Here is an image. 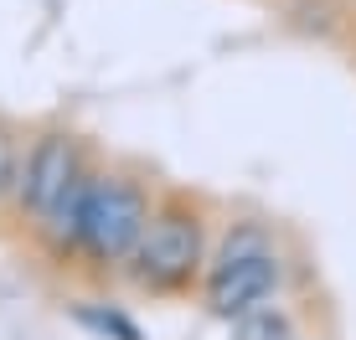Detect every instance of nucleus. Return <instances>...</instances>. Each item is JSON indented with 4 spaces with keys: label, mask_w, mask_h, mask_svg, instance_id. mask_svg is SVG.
<instances>
[{
    "label": "nucleus",
    "mask_w": 356,
    "mask_h": 340,
    "mask_svg": "<svg viewBox=\"0 0 356 340\" xmlns=\"http://www.w3.org/2000/svg\"><path fill=\"white\" fill-rule=\"evenodd\" d=\"M93 180H98V160L83 165L72 176V186L52 201V212L31 227V237L42 242V253L52 263H83V232H88V201H93Z\"/></svg>",
    "instance_id": "39448f33"
},
{
    "label": "nucleus",
    "mask_w": 356,
    "mask_h": 340,
    "mask_svg": "<svg viewBox=\"0 0 356 340\" xmlns=\"http://www.w3.org/2000/svg\"><path fill=\"white\" fill-rule=\"evenodd\" d=\"M207 212L202 201L186 196V191H165L155 196V212H150V227H145L140 248L129 253L124 263V278L140 294H191L207 273Z\"/></svg>",
    "instance_id": "f257e3e1"
},
{
    "label": "nucleus",
    "mask_w": 356,
    "mask_h": 340,
    "mask_svg": "<svg viewBox=\"0 0 356 340\" xmlns=\"http://www.w3.org/2000/svg\"><path fill=\"white\" fill-rule=\"evenodd\" d=\"M21 150H26V135L16 129V119H6V114H0V212H10V196H16Z\"/></svg>",
    "instance_id": "0eeeda50"
},
{
    "label": "nucleus",
    "mask_w": 356,
    "mask_h": 340,
    "mask_svg": "<svg viewBox=\"0 0 356 340\" xmlns=\"http://www.w3.org/2000/svg\"><path fill=\"white\" fill-rule=\"evenodd\" d=\"M83 165H93V150H88V139H83L78 129H67V124L31 129L26 150H21V170H16L10 216L36 227L47 212H52V201L72 186V176H78Z\"/></svg>",
    "instance_id": "20e7f679"
},
{
    "label": "nucleus",
    "mask_w": 356,
    "mask_h": 340,
    "mask_svg": "<svg viewBox=\"0 0 356 340\" xmlns=\"http://www.w3.org/2000/svg\"><path fill=\"white\" fill-rule=\"evenodd\" d=\"M279 284H284V258L274 248V232L264 222H253V216H243V222H232L222 232V242L207 258L202 305H207V314L232 325L238 314L268 305L279 294Z\"/></svg>",
    "instance_id": "f03ea898"
},
{
    "label": "nucleus",
    "mask_w": 356,
    "mask_h": 340,
    "mask_svg": "<svg viewBox=\"0 0 356 340\" xmlns=\"http://www.w3.org/2000/svg\"><path fill=\"white\" fill-rule=\"evenodd\" d=\"M155 196L145 186V176H134L124 165H98L93 201H88V232H83V263L104 269H124L129 253L140 248L145 227H150Z\"/></svg>",
    "instance_id": "7ed1b4c3"
},
{
    "label": "nucleus",
    "mask_w": 356,
    "mask_h": 340,
    "mask_svg": "<svg viewBox=\"0 0 356 340\" xmlns=\"http://www.w3.org/2000/svg\"><path fill=\"white\" fill-rule=\"evenodd\" d=\"M232 340H300V335H294V314L268 299V305L232 320Z\"/></svg>",
    "instance_id": "423d86ee"
},
{
    "label": "nucleus",
    "mask_w": 356,
    "mask_h": 340,
    "mask_svg": "<svg viewBox=\"0 0 356 340\" xmlns=\"http://www.w3.org/2000/svg\"><path fill=\"white\" fill-rule=\"evenodd\" d=\"M72 320H78V325H88L93 335H108V340H145V335H140V325H134L129 314H119V309H93V305H78V309H72Z\"/></svg>",
    "instance_id": "6e6552de"
}]
</instances>
